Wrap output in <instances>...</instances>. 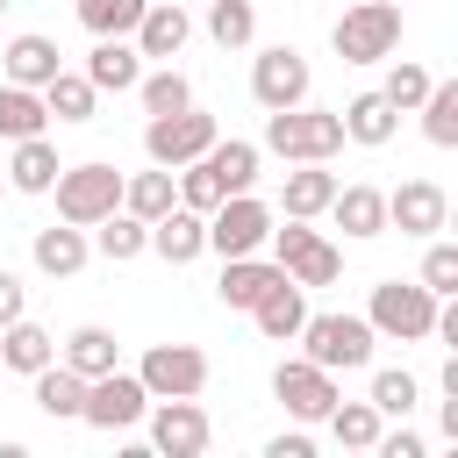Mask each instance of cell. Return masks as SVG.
I'll use <instances>...</instances> for the list:
<instances>
[{
    "label": "cell",
    "instance_id": "cell-20",
    "mask_svg": "<svg viewBox=\"0 0 458 458\" xmlns=\"http://www.w3.org/2000/svg\"><path fill=\"white\" fill-rule=\"evenodd\" d=\"M57 365H72L79 379H100V372H114V365H122V344H114V329H100V322H79V329L64 336Z\"/></svg>",
    "mask_w": 458,
    "mask_h": 458
},
{
    "label": "cell",
    "instance_id": "cell-24",
    "mask_svg": "<svg viewBox=\"0 0 458 458\" xmlns=\"http://www.w3.org/2000/svg\"><path fill=\"white\" fill-rule=\"evenodd\" d=\"M394 129H401V114H394V100H386V93H358V100L344 107V143L379 150V143H394Z\"/></svg>",
    "mask_w": 458,
    "mask_h": 458
},
{
    "label": "cell",
    "instance_id": "cell-32",
    "mask_svg": "<svg viewBox=\"0 0 458 458\" xmlns=\"http://www.w3.org/2000/svg\"><path fill=\"white\" fill-rule=\"evenodd\" d=\"M43 93V107H50V122H93V86H86V72H57L50 86H36Z\"/></svg>",
    "mask_w": 458,
    "mask_h": 458
},
{
    "label": "cell",
    "instance_id": "cell-46",
    "mask_svg": "<svg viewBox=\"0 0 458 458\" xmlns=\"http://www.w3.org/2000/svg\"><path fill=\"white\" fill-rule=\"evenodd\" d=\"M0 14H7V0H0Z\"/></svg>",
    "mask_w": 458,
    "mask_h": 458
},
{
    "label": "cell",
    "instance_id": "cell-31",
    "mask_svg": "<svg viewBox=\"0 0 458 458\" xmlns=\"http://www.w3.org/2000/svg\"><path fill=\"white\" fill-rule=\"evenodd\" d=\"M43 122H50L43 93L7 79V86H0V136H7V143H21V136H43Z\"/></svg>",
    "mask_w": 458,
    "mask_h": 458
},
{
    "label": "cell",
    "instance_id": "cell-39",
    "mask_svg": "<svg viewBox=\"0 0 458 458\" xmlns=\"http://www.w3.org/2000/svg\"><path fill=\"white\" fill-rule=\"evenodd\" d=\"M143 7H150V0H79V21H86L93 36H129V29L143 21Z\"/></svg>",
    "mask_w": 458,
    "mask_h": 458
},
{
    "label": "cell",
    "instance_id": "cell-41",
    "mask_svg": "<svg viewBox=\"0 0 458 458\" xmlns=\"http://www.w3.org/2000/svg\"><path fill=\"white\" fill-rule=\"evenodd\" d=\"M422 286H429L437 301L458 293V243H429V250H422Z\"/></svg>",
    "mask_w": 458,
    "mask_h": 458
},
{
    "label": "cell",
    "instance_id": "cell-38",
    "mask_svg": "<svg viewBox=\"0 0 458 458\" xmlns=\"http://www.w3.org/2000/svg\"><path fill=\"white\" fill-rule=\"evenodd\" d=\"M136 93H143V107H150V114H179V107H193V86H186V72H179V64H165V72L136 79Z\"/></svg>",
    "mask_w": 458,
    "mask_h": 458
},
{
    "label": "cell",
    "instance_id": "cell-34",
    "mask_svg": "<svg viewBox=\"0 0 458 458\" xmlns=\"http://www.w3.org/2000/svg\"><path fill=\"white\" fill-rule=\"evenodd\" d=\"M172 200H179V186H172V172H165V165H157V172H136V179H122V208H129L136 222H157Z\"/></svg>",
    "mask_w": 458,
    "mask_h": 458
},
{
    "label": "cell",
    "instance_id": "cell-8",
    "mask_svg": "<svg viewBox=\"0 0 458 458\" xmlns=\"http://www.w3.org/2000/svg\"><path fill=\"white\" fill-rule=\"evenodd\" d=\"M265 236H272V208H265V200L229 193V200L208 208V250H222V258H250Z\"/></svg>",
    "mask_w": 458,
    "mask_h": 458
},
{
    "label": "cell",
    "instance_id": "cell-7",
    "mask_svg": "<svg viewBox=\"0 0 458 458\" xmlns=\"http://www.w3.org/2000/svg\"><path fill=\"white\" fill-rule=\"evenodd\" d=\"M208 143H215V114H200V107H179V114H150V129H143V150H150V165H165V172L193 165Z\"/></svg>",
    "mask_w": 458,
    "mask_h": 458
},
{
    "label": "cell",
    "instance_id": "cell-30",
    "mask_svg": "<svg viewBox=\"0 0 458 458\" xmlns=\"http://www.w3.org/2000/svg\"><path fill=\"white\" fill-rule=\"evenodd\" d=\"M57 172H64L57 150H50L43 136H21V143H14V165H7V186H14V193H50Z\"/></svg>",
    "mask_w": 458,
    "mask_h": 458
},
{
    "label": "cell",
    "instance_id": "cell-25",
    "mask_svg": "<svg viewBox=\"0 0 458 458\" xmlns=\"http://www.w3.org/2000/svg\"><path fill=\"white\" fill-rule=\"evenodd\" d=\"M36 379V408L50 415V422H79V408H86V379L72 372V365H43V372H29Z\"/></svg>",
    "mask_w": 458,
    "mask_h": 458
},
{
    "label": "cell",
    "instance_id": "cell-33",
    "mask_svg": "<svg viewBox=\"0 0 458 458\" xmlns=\"http://www.w3.org/2000/svg\"><path fill=\"white\" fill-rule=\"evenodd\" d=\"M415 107H422V136H429L437 150H451V143H458V79H444V86L429 79V93H422Z\"/></svg>",
    "mask_w": 458,
    "mask_h": 458
},
{
    "label": "cell",
    "instance_id": "cell-43",
    "mask_svg": "<svg viewBox=\"0 0 458 458\" xmlns=\"http://www.w3.org/2000/svg\"><path fill=\"white\" fill-rule=\"evenodd\" d=\"M372 451H379V458H422V437H415V429H379Z\"/></svg>",
    "mask_w": 458,
    "mask_h": 458
},
{
    "label": "cell",
    "instance_id": "cell-40",
    "mask_svg": "<svg viewBox=\"0 0 458 458\" xmlns=\"http://www.w3.org/2000/svg\"><path fill=\"white\" fill-rule=\"evenodd\" d=\"M172 186H179V208H193V215H208L215 200H229V193L215 186V172H208L200 157H193V165H179V179H172Z\"/></svg>",
    "mask_w": 458,
    "mask_h": 458
},
{
    "label": "cell",
    "instance_id": "cell-45",
    "mask_svg": "<svg viewBox=\"0 0 458 458\" xmlns=\"http://www.w3.org/2000/svg\"><path fill=\"white\" fill-rule=\"evenodd\" d=\"M265 458H315V444L293 429V437H272V444H265Z\"/></svg>",
    "mask_w": 458,
    "mask_h": 458
},
{
    "label": "cell",
    "instance_id": "cell-16",
    "mask_svg": "<svg viewBox=\"0 0 458 458\" xmlns=\"http://www.w3.org/2000/svg\"><path fill=\"white\" fill-rule=\"evenodd\" d=\"M136 79H143V50L122 43V36H100L93 57H86V86L93 93H136Z\"/></svg>",
    "mask_w": 458,
    "mask_h": 458
},
{
    "label": "cell",
    "instance_id": "cell-9",
    "mask_svg": "<svg viewBox=\"0 0 458 458\" xmlns=\"http://www.w3.org/2000/svg\"><path fill=\"white\" fill-rule=\"evenodd\" d=\"M272 401H279L293 422H322L344 394H336V372H322L315 358H286V365L272 372Z\"/></svg>",
    "mask_w": 458,
    "mask_h": 458
},
{
    "label": "cell",
    "instance_id": "cell-6",
    "mask_svg": "<svg viewBox=\"0 0 458 458\" xmlns=\"http://www.w3.org/2000/svg\"><path fill=\"white\" fill-rule=\"evenodd\" d=\"M265 243L279 250L272 265H279V272H286L293 286H336V272H344V258H336V243H322V236H315V229H308L301 215H286V229H272Z\"/></svg>",
    "mask_w": 458,
    "mask_h": 458
},
{
    "label": "cell",
    "instance_id": "cell-1",
    "mask_svg": "<svg viewBox=\"0 0 458 458\" xmlns=\"http://www.w3.org/2000/svg\"><path fill=\"white\" fill-rule=\"evenodd\" d=\"M265 150L286 157V165H329L344 150V114H322V107H279L265 114Z\"/></svg>",
    "mask_w": 458,
    "mask_h": 458
},
{
    "label": "cell",
    "instance_id": "cell-23",
    "mask_svg": "<svg viewBox=\"0 0 458 458\" xmlns=\"http://www.w3.org/2000/svg\"><path fill=\"white\" fill-rule=\"evenodd\" d=\"M50 358H57V336H50L43 322L14 315V322L0 329V365H7V372H43Z\"/></svg>",
    "mask_w": 458,
    "mask_h": 458
},
{
    "label": "cell",
    "instance_id": "cell-12",
    "mask_svg": "<svg viewBox=\"0 0 458 458\" xmlns=\"http://www.w3.org/2000/svg\"><path fill=\"white\" fill-rule=\"evenodd\" d=\"M250 100H258L265 114H279V107H301V100H308V57H301L293 43H272V50H258V64H250Z\"/></svg>",
    "mask_w": 458,
    "mask_h": 458
},
{
    "label": "cell",
    "instance_id": "cell-13",
    "mask_svg": "<svg viewBox=\"0 0 458 458\" xmlns=\"http://www.w3.org/2000/svg\"><path fill=\"white\" fill-rule=\"evenodd\" d=\"M136 379L150 386V401L200 394V386H208V358H200L193 344H150V351H143V365H136Z\"/></svg>",
    "mask_w": 458,
    "mask_h": 458
},
{
    "label": "cell",
    "instance_id": "cell-27",
    "mask_svg": "<svg viewBox=\"0 0 458 458\" xmlns=\"http://www.w3.org/2000/svg\"><path fill=\"white\" fill-rule=\"evenodd\" d=\"M93 250H100L107 265H129V258H143V250H150V222H136L129 208H114V215H100V222H93Z\"/></svg>",
    "mask_w": 458,
    "mask_h": 458
},
{
    "label": "cell",
    "instance_id": "cell-36",
    "mask_svg": "<svg viewBox=\"0 0 458 458\" xmlns=\"http://www.w3.org/2000/svg\"><path fill=\"white\" fill-rule=\"evenodd\" d=\"M415 401H422V379L415 372H401V365H386V372H372V408L379 415H415Z\"/></svg>",
    "mask_w": 458,
    "mask_h": 458
},
{
    "label": "cell",
    "instance_id": "cell-35",
    "mask_svg": "<svg viewBox=\"0 0 458 458\" xmlns=\"http://www.w3.org/2000/svg\"><path fill=\"white\" fill-rule=\"evenodd\" d=\"M322 422H329V437H336L344 451H372V437H379V422H386V415H379L372 401H336Z\"/></svg>",
    "mask_w": 458,
    "mask_h": 458
},
{
    "label": "cell",
    "instance_id": "cell-18",
    "mask_svg": "<svg viewBox=\"0 0 458 458\" xmlns=\"http://www.w3.org/2000/svg\"><path fill=\"white\" fill-rule=\"evenodd\" d=\"M279 279H286V272H279V265H258V250H250V258H222L215 293H222V308H243V315H250V308H258Z\"/></svg>",
    "mask_w": 458,
    "mask_h": 458
},
{
    "label": "cell",
    "instance_id": "cell-15",
    "mask_svg": "<svg viewBox=\"0 0 458 458\" xmlns=\"http://www.w3.org/2000/svg\"><path fill=\"white\" fill-rule=\"evenodd\" d=\"M150 250L165 258V265H193L200 250H208V215H193V208H165L157 222H150Z\"/></svg>",
    "mask_w": 458,
    "mask_h": 458
},
{
    "label": "cell",
    "instance_id": "cell-5",
    "mask_svg": "<svg viewBox=\"0 0 458 458\" xmlns=\"http://www.w3.org/2000/svg\"><path fill=\"white\" fill-rule=\"evenodd\" d=\"M50 193H57V222L93 229L100 215L122 208V172H114V165H72V172L50 179Z\"/></svg>",
    "mask_w": 458,
    "mask_h": 458
},
{
    "label": "cell",
    "instance_id": "cell-3",
    "mask_svg": "<svg viewBox=\"0 0 458 458\" xmlns=\"http://www.w3.org/2000/svg\"><path fill=\"white\" fill-rule=\"evenodd\" d=\"M372 336H394V344H422L429 322H437V293L422 279H379L372 286V308H365Z\"/></svg>",
    "mask_w": 458,
    "mask_h": 458
},
{
    "label": "cell",
    "instance_id": "cell-11",
    "mask_svg": "<svg viewBox=\"0 0 458 458\" xmlns=\"http://www.w3.org/2000/svg\"><path fill=\"white\" fill-rule=\"evenodd\" d=\"M150 415V444L165 451V458H200L208 451V408H200V394H172V401H150L143 408Z\"/></svg>",
    "mask_w": 458,
    "mask_h": 458
},
{
    "label": "cell",
    "instance_id": "cell-47",
    "mask_svg": "<svg viewBox=\"0 0 458 458\" xmlns=\"http://www.w3.org/2000/svg\"><path fill=\"white\" fill-rule=\"evenodd\" d=\"M0 186H7V179H0Z\"/></svg>",
    "mask_w": 458,
    "mask_h": 458
},
{
    "label": "cell",
    "instance_id": "cell-14",
    "mask_svg": "<svg viewBox=\"0 0 458 458\" xmlns=\"http://www.w3.org/2000/svg\"><path fill=\"white\" fill-rule=\"evenodd\" d=\"M444 222H451V200H444L437 179H401V186L386 193V229H401V236H437Z\"/></svg>",
    "mask_w": 458,
    "mask_h": 458
},
{
    "label": "cell",
    "instance_id": "cell-21",
    "mask_svg": "<svg viewBox=\"0 0 458 458\" xmlns=\"http://www.w3.org/2000/svg\"><path fill=\"white\" fill-rule=\"evenodd\" d=\"M129 36H136V50H143V57H165V64H172V57L186 50L193 21H186V7H172V0H165V7H143V21H136Z\"/></svg>",
    "mask_w": 458,
    "mask_h": 458
},
{
    "label": "cell",
    "instance_id": "cell-28",
    "mask_svg": "<svg viewBox=\"0 0 458 458\" xmlns=\"http://www.w3.org/2000/svg\"><path fill=\"white\" fill-rule=\"evenodd\" d=\"M250 315H258V329H265L272 344H286V336H301V322H308V286L279 279V286H272V293H265Z\"/></svg>",
    "mask_w": 458,
    "mask_h": 458
},
{
    "label": "cell",
    "instance_id": "cell-29",
    "mask_svg": "<svg viewBox=\"0 0 458 458\" xmlns=\"http://www.w3.org/2000/svg\"><path fill=\"white\" fill-rule=\"evenodd\" d=\"M329 193H336V172H322V165H293L286 186H279V208L301 215V222H315V215L329 208Z\"/></svg>",
    "mask_w": 458,
    "mask_h": 458
},
{
    "label": "cell",
    "instance_id": "cell-44",
    "mask_svg": "<svg viewBox=\"0 0 458 458\" xmlns=\"http://www.w3.org/2000/svg\"><path fill=\"white\" fill-rule=\"evenodd\" d=\"M14 315H29V286H21L14 272H0V329H7Z\"/></svg>",
    "mask_w": 458,
    "mask_h": 458
},
{
    "label": "cell",
    "instance_id": "cell-19",
    "mask_svg": "<svg viewBox=\"0 0 458 458\" xmlns=\"http://www.w3.org/2000/svg\"><path fill=\"white\" fill-rule=\"evenodd\" d=\"M29 258H36V272H50V279H72L86 258H93V243H86V229L79 222H50V229H36V243H29Z\"/></svg>",
    "mask_w": 458,
    "mask_h": 458
},
{
    "label": "cell",
    "instance_id": "cell-26",
    "mask_svg": "<svg viewBox=\"0 0 458 458\" xmlns=\"http://www.w3.org/2000/svg\"><path fill=\"white\" fill-rule=\"evenodd\" d=\"M200 165L215 172V186H222V193H250V179H258V143H243V136H229V143H222V136H215V143L200 150Z\"/></svg>",
    "mask_w": 458,
    "mask_h": 458
},
{
    "label": "cell",
    "instance_id": "cell-2",
    "mask_svg": "<svg viewBox=\"0 0 458 458\" xmlns=\"http://www.w3.org/2000/svg\"><path fill=\"white\" fill-rule=\"evenodd\" d=\"M329 43H336L344 64H379V57L401 50V7H394V0H358V7H344V21L329 29Z\"/></svg>",
    "mask_w": 458,
    "mask_h": 458
},
{
    "label": "cell",
    "instance_id": "cell-22",
    "mask_svg": "<svg viewBox=\"0 0 458 458\" xmlns=\"http://www.w3.org/2000/svg\"><path fill=\"white\" fill-rule=\"evenodd\" d=\"M0 64H7L14 86H50V79L64 72V50H57L50 36H14V43L0 50Z\"/></svg>",
    "mask_w": 458,
    "mask_h": 458
},
{
    "label": "cell",
    "instance_id": "cell-42",
    "mask_svg": "<svg viewBox=\"0 0 458 458\" xmlns=\"http://www.w3.org/2000/svg\"><path fill=\"white\" fill-rule=\"evenodd\" d=\"M379 93H386V100H394V114H408V107H415V100H422V93H429V72H422V64H394V72H386V86H379Z\"/></svg>",
    "mask_w": 458,
    "mask_h": 458
},
{
    "label": "cell",
    "instance_id": "cell-10",
    "mask_svg": "<svg viewBox=\"0 0 458 458\" xmlns=\"http://www.w3.org/2000/svg\"><path fill=\"white\" fill-rule=\"evenodd\" d=\"M143 408H150V386H143L136 372L114 365V372L86 379V408H79V422H93V429H136Z\"/></svg>",
    "mask_w": 458,
    "mask_h": 458
},
{
    "label": "cell",
    "instance_id": "cell-17",
    "mask_svg": "<svg viewBox=\"0 0 458 458\" xmlns=\"http://www.w3.org/2000/svg\"><path fill=\"white\" fill-rule=\"evenodd\" d=\"M322 215H336V229L358 236V243H365V236H386V193H379V186H336Z\"/></svg>",
    "mask_w": 458,
    "mask_h": 458
},
{
    "label": "cell",
    "instance_id": "cell-4",
    "mask_svg": "<svg viewBox=\"0 0 458 458\" xmlns=\"http://www.w3.org/2000/svg\"><path fill=\"white\" fill-rule=\"evenodd\" d=\"M372 322L365 315H308L301 322V358H315L322 372H358L372 365Z\"/></svg>",
    "mask_w": 458,
    "mask_h": 458
},
{
    "label": "cell",
    "instance_id": "cell-37",
    "mask_svg": "<svg viewBox=\"0 0 458 458\" xmlns=\"http://www.w3.org/2000/svg\"><path fill=\"white\" fill-rule=\"evenodd\" d=\"M208 36H215L222 50H243V43L258 36V14H250V0H208Z\"/></svg>",
    "mask_w": 458,
    "mask_h": 458
}]
</instances>
